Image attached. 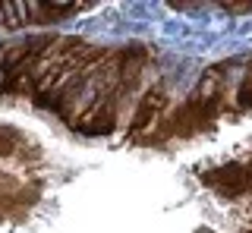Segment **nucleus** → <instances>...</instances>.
I'll return each mask as SVG.
<instances>
[{
	"mask_svg": "<svg viewBox=\"0 0 252 233\" xmlns=\"http://www.w3.org/2000/svg\"><path fill=\"white\" fill-rule=\"evenodd\" d=\"M164 104H167L164 85H155L148 95H142L136 114H132V120H129V129H126V139H132V142L152 139V133L158 129V123H161V116H164Z\"/></svg>",
	"mask_w": 252,
	"mask_h": 233,
	"instance_id": "obj_1",
	"label": "nucleus"
},
{
	"mask_svg": "<svg viewBox=\"0 0 252 233\" xmlns=\"http://www.w3.org/2000/svg\"><path fill=\"white\" fill-rule=\"evenodd\" d=\"M236 104H233V114H246L252 111V66H249V73H246V79H243L240 85H236Z\"/></svg>",
	"mask_w": 252,
	"mask_h": 233,
	"instance_id": "obj_2",
	"label": "nucleus"
},
{
	"mask_svg": "<svg viewBox=\"0 0 252 233\" xmlns=\"http://www.w3.org/2000/svg\"><path fill=\"white\" fill-rule=\"evenodd\" d=\"M220 10H227V13H252V3H220Z\"/></svg>",
	"mask_w": 252,
	"mask_h": 233,
	"instance_id": "obj_3",
	"label": "nucleus"
}]
</instances>
